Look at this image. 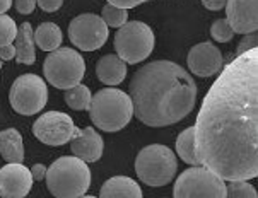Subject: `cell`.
<instances>
[{
	"mask_svg": "<svg viewBox=\"0 0 258 198\" xmlns=\"http://www.w3.org/2000/svg\"><path fill=\"white\" fill-rule=\"evenodd\" d=\"M89 116L99 130L113 134L120 131L134 116L132 101L120 89H101L91 98Z\"/></svg>",
	"mask_w": 258,
	"mask_h": 198,
	"instance_id": "obj_4",
	"label": "cell"
},
{
	"mask_svg": "<svg viewBox=\"0 0 258 198\" xmlns=\"http://www.w3.org/2000/svg\"><path fill=\"white\" fill-rule=\"evenodd\" d=\"M69 38L82 51L99 50L108 39V26L96 14H81L69 26Z\"/></svg>",
	"mask_w": 258,
	"mask_h": 198,
	"instance_id": "obj_11",
	"label": "cell"
},
{
	"mask_svg": "<svg viewBox=\"0 0 258 198\" xmlns=\"http://www.w3.org/2000/svg\"><path fill=\"white\" fill-rule=\"evenodd\" d=\"M96 76L106 86H116L126 76V63L116 55H104L96 65Z\"/></svg>",
	"mask_w": 258,
	"mask_h": 198,
	"instance_id": "obj_17",
	"label": "cell"
},
{
	"mask_svg": "<svg viewBox=\"0 0 258 198\" xmlns=\"http://www.w3.org/2000/svg\"><path fill=\"white\" fill-rule=\"evenodd\" d=\"M12 0H0V14H6V12L11 9Z\"/></svg>",
	"mask_w": 258,
	"mask_h": 198,
	"instance_id": "obj_34",
	"label": "cell"
},
{
	"mask_svg": "<svg viewBox=\"0 0 258 198\" xmlns=\"http://www.w3.org/2000/svg\"><path fill=\"white\" fill-rule=\"evenodd\" d=\"M227 23L234 34L256 33L258 28V0H227L226 2Z\"/></svg>",
	"mask_w": 258,
	"mask_h": 198,
	"instance_id": "obj_13",
	"label": "cell"
},
{
	"mask_svg": "<svg viewBox=\"0 0 258 198\" xmlns=\"http://www.w3.org/2000/svg\"><path fill=\"white\" fill-rule=\"evenodd\" d=\"M46 186L56 198H79L89 190L91 171L76 156H63L46 169Z\"/></svg>",
	"mask_w": 258,
	"mask_h": 198,
	"instance_id": "obj_3",
	"label": "cell"
},
{
	"mask_svg": "<svg viewBox=\"0 0 258 198\" xmlns=\"http://www.w3.org/2000/svg\"><path fill=\"white\" fill-rule=\"evenodd\" d=\"M39 9H43L45 12H56L62 7L63 0H36Z\"/></svg>",
	"mask_w": 258,
	"mask_h": 198,
	"instance_id": "obj_29",
	"label": "cell"
},
{
	"mask_svg": "<svg viewBox=\"0 0 258 198\" xmlns=\"http://www.w3.org/2000/svg\"><path fill=\"white\" fill-rule=\"evenodd\" d=\"M17 34V26L12 17L0 14V46L12 45Z\"/></svg>",
	"mask_w": 258,
	"mask_h": 198,
	"instance_id": "obj_25",
	"label": "cell"
},
{
	"mask_svg": "<svg viewBox=\"0 0 258 198\" xmlns=\"http://www.w3.org/2000/svg\"><path fill=\"white\" fill-rule=\"evenodd\" d=\"M99 198H142V190L128 176H113L101 186Z\"/></svg>",
	"mask_w": 258,
	"mask_h": 198,
	"instance_id": "obj_16",
	"label": "cell"
},
{
	"mask_svg": "<svg viewBox=\"0 0 258 198\" xmlns=\"http://www.w3.org/2000/svg\"><path fill=\"white\" fill-rule=\"evenodd\" d=\"M253 48H256V33L244 34L243 39L239 41V45H238V55H241V53H244V51H248V50H253Z\"/></svg>",
	"mask_w": 258,
	"mask_h": 198,
	"instance_id": "obj_27",
	"label": "cell"
},
{
	"mask_svg": "<svg viewBox=\"0 0 258 198\" xmlns=\"http://www.w3.org/2000/svg\"><path fill=\"white\" fill-rule=\"evenodd\" d=\"M173 198H226V183L204 166H194L178 176Z\"/></svg>",
	"mask_w": 258,
	"mask_h": 198,
	"instance_id": "obj_8",
	"label": "cell"
},
{
	"mask_svg": "<svg viewBox=\"0 0 258 198\" xmlns=\"http://www.w3.org/2000/svg\"><path fill=\"white\" fill-rule=\"evenodd\" d=\"M147 2V0H108V4H111V6L115 7H120V9H132V7H137L141 6V4Z\"/></svg>",
	"mask_w": 258,
	"mask_h": 198,
	"instance_id": "obj_30",
	"label": "cell"
},
{
	"mask_svg": "<svg viewBox=\"0 0 258 198\" xmlns=\"http://www.w3.org/2000/svg\"><path fill=\"white\" fill-rule=\"evenodd\" d=\"M0 154L7 164H23L24 161V144L23 137L16 128H7L0 131Z\"/></svg>",
	"mask_w": 258,
	"mask_h": 198,
	"instance_id": "obj_18",
	"label": "cell"
},
{
	"mask_svg": "<svg viewBox=\"0 0 258 198\" xmlns=\"http://www.w3.org/2000/svg\"><path fill=\"white\" fill-rule=\"evenodd\" d=\"M101 19L104 21V24H106L108 28L118 29L126 23V19H128V11L115 7V6H111V4H106L101 11Z\"/></svg>",
	"mask_w": 258,
	"mask_h": 198,
	"instance_id": "obj_23",
	"label": "cell"
},
{
	"mask_svg": "<svg viewBox=\"0 0 258 198\" xmlns=\"http://www.w3.org/2000/svg\"><path fill=\"white\" fill-rule=\"evenodd\" d=\"M16 56V48L12 45L0 46V60H11Z\"/></svg>",
	"mask_w": 258,
	"mask_h": 198,
	"instance_id": "obj_33",
	"label": "cell"
},
{
	"mask_svg": "<svg viewBox=\"0 0 258 198\" xmlns=\"http://www.w3.org/2000/svg\"><path fill=\"white\" fill-rule=\"evenodd\" d=\"M9 101H11L14 111L24 116H31L41 111L48 101V89L41 77L36 74H24L17 77L9 92Z\"/></svg>",
	"mask_w": 258,
	"mask_h": 198,
	"instance_id": "obj_9",
	"label": "cell"
},
{
	"mask_svg": "<svg viewBox=\"0 0 258 198\" xmlns=\"http://www.w3.org/2000/svg\"><path fill=\"white\" fill-rule=\"evenodd\" d=\"M29 171H31L33 179H36V181H41V179L45 178V174H46V168L43 164H34Z\"/></svg>",
	"mask_w": 258,
	"mask_h": 198,
	"instance_id": "obj_32",
	"label": "cell"
},
{
	"mask_svg": "<svg viewBox=\"0 0 258 198\" xmlns=\"http://www.w3.org/2000/svg\"><path fill=\"white\" fill-rule=\"evenodd\" d=\"M176 154L178 157L191 166H200V161L197 157V149H195V128L188 126L186 130H183L176 139Z\"/></svg>",
	"mask_w": 258,
	"mask_h": 198,
	"instance_id": "obj_21",
	"label": "cell"
},
{
	"mask_svg": "<svg viewBox=\"0 0 258 198\" xmlns=\"http://www.w3.org/2000/svg\"><path fill=\"white\" fill-rule=\"evenodd\" d=\"M186 63L190 72L195 74V76L212 77L222 70L224 60H222V53L219 48L214 46L212 43L205 41L191 48L186 56Z\"/></svg>",
	"mask_w": 258,
	"mask_h": 198,
	"instance_id": "obj_12",
	"label": "cell"
},
{
	"mask_svg": "<svg viewBox=\"0 0 258 198\" xmlns=\"http://www.w3.org/2000/svg\"><path fill=\"white\" fill-rule=\"evenodd\" d=\"M46 81L56 89H71L81 84L86 74V63L82 55L72 48H58L50 51L43 65Z\"/></svg>",
	"mask_w": 258,
	"mask_h": 198,
	"instance_id": "obj_6",
	"label": "cell"
},
{
	"mask_svg": "<svg viewBox=\"0 0 258 198\" xmlns=\"http://www.w3.org/2000/svg\"><path fill=\"white\" fill-rule=\"evenodd\" d=\"M115 50L116 56L125 63L144 61L154 50V33L141 21L125 23L115 34Z\"/></svg>",
	"mask_w": 258,
	"mask_h": 198,
	"instance_id": "obj_7",
	"label": "cell"
},
{
	"mask_svg": "<svg viewBox=\"0 0 258 198\" xmlns=\"http://www.w3.org/2000/svg\"><path fill=\"white\" fill-rule=\"evenodd\" d=\"M33 176L24 164H7L0 169V196L24 198L31 191Z\"/></svg>",
	"mask_w": 258,
	"mask_h": 198,
	"instance_id": "obj_14",
	"label": "cell"
},
{
	"mask_svg": "<svg viewBox=\"0 0 258 198\" xmlns=\"http://www.w3.org/2000/svg\"><path fill=\"white\" fill-rule=\"evenodd\" d=\"M0 69H2V60H0Z\"/></svg>",
	"mask_w": 258,
	"mask_h": 198,
	"instance_id": "obj_36",
	"label": "cell"
},
{
	"mask_svg": "<svg viewBox=\"0 0 258 198\" xmlns=\"http://www.w3.org/2000/svg\"><path fill=\"white\" fill-rule=\"evenodd\" d=\"M226 198H258L256 190L248 181H227Z\"/></svg>",
	"mask_w": 258,
	"mask_h": 198,
	"instance_id": "obj_24",
	"label": "cell"
},
{
	"mask_svg": "<svg viewBox=\"0 0 258 198\" xmlns=\"http://www.w3.org/2000/svg\"><path fill=\"white\" fill-rule=\"evenodd\" d=\"M14 48H16L17 63H24V65L34 63V60H36V51H34L33 28L29 23H23L17 28Z\"/></svg>",
	"mask_w": 258,
	"mask_h": 198,
	"instance_id": "obj_19",
	"label": "cell"
},
{
	"mask_svg": "<svg viewBox=\"0 0 258 198\" xmlns=\"http://www.w3.org/2000/svg\"><path fill=\"white\" fill-rule=\"evenodd\" d=\"M178 161L174 152L166 145L152 144L144 147L135 159V173L149 186H164L174 178Z\"/></svg>",
	"mask_w": 258,
	"mask_h": 198,
	"instance_id": "obj_5",
	"label": "cell"
},
{
	"mask_svg": "<svg viewBox=\"0 0 258 198\" xmlns=\"http://www.w3.org/2000/svg\"><path fill=\"white\" fill-rule=\"evenodd\" d=\"M34 43L45 51H55L62 45V31L53 23H41L33 33Z\"/></svg>",
	"mask_w": 258,
	"mask_h": 198,
	"instance_id": "obj_20",
	"label": "cell"
},
{
	"mask_svg": "<svg viewBox=\"0 0 258 198\" xmlns=\"http://www.w3.org/2000/svg\"><path fill=\"white\" fill-rule=\"evenodd\" d=\"M91 98H93V94H91L89 87L82 84H77L65 91V103L69 104V108L76 109V111H84V109L89 108Z\"/></svg>",
	"mask_w": 258,
	"mask_h": 198,
	"instance_id": "obj_22",
	"label": "cell"
},
{
	"mask_svg": "<svg viewBox=\"0 0 258 198\" xmlns=\"http://www.w3.org/2000/svg\"><path fill=\"white\" fill-rule=\"evenodd\" d=\"M79 198H96V196H89V195H82V196H79Z\"/></svg>",
	"mask_w": 258,
	"mask_h": 198,
	"instance_id": "obj_35",
	"label": "cell"
},
{
	"mask_svg": "<svg viewBox=\"0 0 258 198\" xmlns=\"http://www.w3.org/2000/svg\"><path fill=\"white\" fill-rule=\"evenodd\" d=\"M34 7H36V0H16V9L19 14H31Z\"/></svg>",
	"mask_w": 258,
	"mask_h": 198,
	"instance_id": "obj_28",
	"label": "cell"
},
{
	"mask_svg": "<svg viewBox=\"0 0 258 198\" xmlns=\"http://www.w3.org/2000/svg\"><path fill=\"white\" fill-rule=\"evenodd\" d=\"M226 2L227 0H202L205 9H209V11H221L226 7Z\"/></svg>",
	"mask_w": 258,
	"mask_h": 198,
	"instance_id": "obj_31",
	"label": "cell"
},
{
	"mask_svg": "<svg viewBox=\"0 0 258 198\" xmlns=\"http://www.w3.org/2000/svg\"><path fill=\"white\" fill-rule=\"evenodd\" d=\"M103 145V137L93 126L81 130V134L71 140V149L74 156L84 162H96L101 159Z\"/></svg>",
	"mask_w": 258,
	"mask_h": 198,
	"instance_id": "obj_15",
	"label": "cell"
},
{
	"mask_svg": "<svg viewBox=\"0 0 258 198\" xmlns=\"http://www.w3.org/2000/svg\"><path fill=\"white\" fill-rule=\"evenodd\" d=\"M200 166L224 181L258 176V50L238 55L211 86L195 123Z\"/></svg>",
	"mask_w": 258,
	"mask_h": 198,
	"instance_id": "obj_1",
	"label": "cell"
},
{
	"mask_svg": "<svg viewBox=\"0 0 258 198\" xmlns=\"http://www.w3.org/2000/svg\"><path fill=\"white\" fill-rule=\"evenodd\" d=\"M128 96L139 121L147 126H168L191 113L197 86L181 65L156 60L135 72Z\"/></svg>",
	"mask_w": 258,
	"mask_h": 198,
	"instance_id": "obj_2",
	"label": "cell"
},
{
	"mask_svg": "<svg viewBox=\"0 0 258 198\" xmlns=\"http://www.w3.org/2000/svg\"><path fill=\"white\" fill-rule=\"evenodd\" d=\"M33 134L39 142L60 147L71 142L74 137L81 134V130L76 128L72 118L60 111H48L38 118L33 125Z\"/></svg>",
	"mask_w": 258,
	"mask_h": 198,
	"instance_id": "obj_10",
	"label": "cell"
},
{
	"mask_svg": "<svg viewBox=\"0 0 258 198\" xmlns=\"http://www.w3.org/2000/svg\"><path fill=\"white\" fill-rule=\"evenodd\" d=\"M211 36L219 43H227L233 39L234 31L227 23V19H217L211 26Z\"/></svg>",
	"mask_w": 258,
	"mask_h": 198,
	"instance_id": "obj_26",
	"label": "cell"
}]
</instances>
